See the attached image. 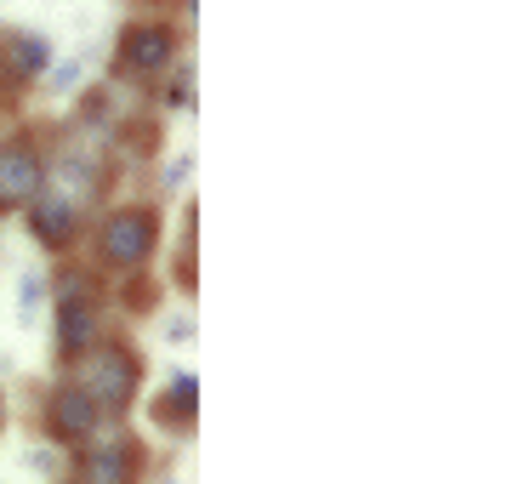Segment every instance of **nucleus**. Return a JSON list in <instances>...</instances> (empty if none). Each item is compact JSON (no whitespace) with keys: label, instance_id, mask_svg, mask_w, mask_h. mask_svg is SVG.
Listing matches in <instances>:
<instances>
[{"label":"nucleus","instance_id":"1","mask_svg":"<svg viewBox=\"0 0 512 484\" xmlns=\"http://www.w3.org/2000/svg\"><path fill=\"white\" fill-rule=\"evenodd\" d=\"M148 245H154V217L137 211V205H126V211H114L109 223H103L97 251H103L109 262H120V268H131V262L148 257Z\"/></svg>","mask_w":512,"mask_h":484},{"label":"nucleus","instance_id":"2","mask_svg":"<svg viewBox=\"0 0 512 484\" xmlns=\"http://www.w3.org/2000/svg\"><path fill=\"white\" fill-rule=\"evenodd\" d=\"M80 388L92 393L97 405H126L131 393H137V365H131L126 348H97Z\"/></svg>","mask_w":512,"mask_h":484},{"label":"nucleus","instance_id":"3","mask_svg":"<svg viewBox=\"0 0 512 484\" xmlns=\"http://www.w3.org/2000/svg\"><path fill=\"white\" fill-rule=\"evenodd\" d=\"M29 223L46 245H69L74 240V200L63 188H35V211H29Z\"/></svg>","mask_w":512,"mask_h":484},{"label":"nucleus","instance_id":"4","mask_svg":"<svg viewBox=\"0 0 512 484\" xmlns=\"http://www.w3.org/2000/svg\"><path fill=\"white\" fill-rule=\"evenodd\" d=\"M171 29H160V23H143V29H131L126 35V69H137V75H154V69H165L171 63Z\"/></svg>","mask_w":512,"mask_h":484},{"label":"nucleus","instance_id":"5","mask_svg":"<svg viewBox=\"0 0 512 484\" xmlns=\"http://www.w3.org/2000/svg\"><path fill=\"white\" fill-rule=\"evenodd\" d=\"M52 416H57V433H69V439H86V433L103 422V405H97L86 388H63L52 399Z\"/></svg>","mask_w":512,"mask_h":484},{"label":"nucleus","instance_id":"6","mask_svg":"<svg viewBox=\"0 0 512 484\" xmlns=\"http://www.w3.org/2000/svg\"><path fill=\"white\" fill-rule=\"evenodd\" d=\"M40 188V160L29 149H0V200H29Z\"/></svg>","mask_w":512,"mask_h":484},{"label":"nucleus","instance_id":"7","mask_svg":"<svg viewBox=\"0 0 512 484\" xmlns=\"http://www.w3.org/2000/svg\"><path fill=\"white\" fill-rule=\"evenodd\" d=\"M86 342H92V302H86V291H69V302H63V348L80 354Z\"/></svg>","mask_w":512,"mask_h":484},{"label":"nucleus","instance_id":"8","mask_svg":"<svg viewBox=\"0 0 512 484\" xmlns=\"http://www.w3.org/2000/svg\"><path fill=\"white\" fill-rule=\"evenodd\" d=\"M40 314H46V274H40V268H23L18 274V325L35 331Z\"/></svg>","mask_w":512,"mask_h":484},{"label":"nucleus","instance_id":"9","mask_svg":"<svg viewBox=\"0 0 512 484\" xmlns=\"http://www.w3.org/2000/svg\"><path fill=\"white\" fill-rule=\"evenodd\" d=\"M92 484H126V450H103L92 462Z\"/></svg>","mask_w":512,"mask_h":484},{"label":"nucleus","instance_id":"10","mask_svg":"<svg viewBox=\"0 0 512 484\" xmlns=\"http://www.w3.org/2000/svg\"><path fill=\"white\" fill-rule=\"evenodd\" d=\"M40 63H52V46H40V40H23V46H18V69H40Z\"/></svg>","mask_w":512,"mask_h":484},{"label":"nucleus","instance_id":"11","mask_svg":"<svg viewBox=\"0 0 512 484\" xmlns=\"http://www.w3.org/2000/svg\"><path fill=\"white\" fill-rule=\"evenodd\" d=\"M29 467H35V473H52L57 456H52V450H29Z\"/></svg>","mask_w":512,"mask_h":484}]
</instances>
